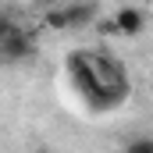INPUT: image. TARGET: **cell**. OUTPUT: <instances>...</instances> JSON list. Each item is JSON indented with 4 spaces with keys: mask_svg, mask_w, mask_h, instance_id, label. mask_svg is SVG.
<instances>
[{
    "mask_svg": "<svg viewBox=\"0 0 153 153\" xmlns=\"http://www.w3.org/2000/svg\"><path fill=\"white\" fill-rule=\"evenodd\" d=\"M64 71L89 114H114L132 96V75L107 46H78L64 57Z\"/></svg>",
    "mask_w": 153,
    "mask_h": 153,
    "instance_id": "obj_1",
    "label": "cell"
},
{
    "mask_svg": "<svg viewBox=\"0 0 153 153\" xmlns=\"http://www.w3.org/2000/svg\"><path fill=\"white\" fill-rule=\"evenodd\" d=\"M32 57H36V39H32V32L14 14L0 11V68H22Z\"/></svg>",
    "mask_w": 153,
    "mask_h": 153,
    "instance_id": "obj_2",
    "label": "cell"
},
{
    "mask_svg": "<svg viewBox=\"0 0 153 153\" xmlns=\"http://www.w3.org/2000/svg\"><path fill=\"white\" fill-rule=\"evenodd\" d=\"M111 29H114L121 39H135L143 29H146V14H143L139 7H117V11H114V22H111Z\"/></svg>",
    "mask_w": 153,
    "mask_h": 153,
    "instance_id": "obj_3",
    "label": "cell"
},
{
    "mask_svg": "<svg viewBox=\"0 0 153 153\" xmlns=\"http://www.w3.org/2000/svg\"><path fill=\"white\" fill-rule=\"evenodd\" d=\"M64 14H68V25H71V29L85 25V22L93 18V11H89L85 4H71V7H64Z\"/></svg>",
    "mask_w": 153,
    "mask_h": 153,
    "instance_id": "obj_4",
    "label": "cell"
},
{
    "mask_svg": "<svg viewBox=\"0 0 153 153\" xmlns=\"http://www.w3.org/2000/svg\"><path fill=\"white\" fill-rule=\"evenodd\" d=\"M121 153H153V135H135V139H128Z\"/></svg>",
    "mask_w": 153,
    "mask_h": 153,
    "instance_id": "obj_5",
    "label": "cell"
},
{
    "mask_svg": "<svg viewBox=\"0 0 153 153\" xmlns=\"http://www.w3.org/2000/svg\"><path fill=\"white\" fill-rule=\"evenodd\" d=\"M46 25H50V29H71L64 7H46Z\"/></svg>",
    "mask_w": 153,
    "mask_h": 153,
    "instance_id": "obj_6",
    "label": "cell"
}]
</instances>
